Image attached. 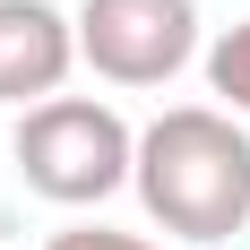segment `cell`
<instances>
[{
    "instance_id": "obj_1",
    "label": "cell",
    "mask_w": 250,
    "mask_h": 250,
    "mask_svg": "<svg viewBox=\"0 0 250 250\" xmlns=\"http://www.w3.org/2000/svg\"><path fill=\"white\" fill-rule=\"evenodd\" d=\"M138 207L173 242H233L250 225V121L225 104H164L138 129Z\"/></svg>"
},
{
    "instance_id": "obj_2",
    "label": "cell",
    "mask_w": 250,
    "mask_h": 250,
    "mask_svg": "<svg viewBox=\"0 0 250 250\" xmlns=\"http://www.w3.org/2000/svg\"><path fill=\"white\" fill-rule=\"evenodd\" d=\"M9 155H18V181L43 207H104L138 173V129L104 95H52L35 112H18Z\"/></svg>"
},
{
    "instance_id": "obj_3",
    "label": "cell",
    "mask_w": 250,
    "mask_h": 250,
    "mask_svg": "<svg viewBox=\"0 0 250 250\" xmlns=\"http://www.w3.org/2000/svg\"><path fill=\"white\" fill-rule=\"evenodd\" d=\"M199 52V0H78V69H95L104 86H173Z\"/></svg>"
},
{
    "instance_id": "obj_4",
    "label": "cell",
    "mask_w": 250,
    "mask_h": 250,
    "mask_svg": "<svg viewBox=\"0 0 250 250\" xmlns=\"http://www.w3.org/2000/svg\"><path fill=\"white\" fill-rule=\"evenodd\" d=\"M78 69V18L52 0H0V104L35 112Z\"/></svg>"
},
{
    "instance_id": "obj_5",
    "label": "cell",
    "mask_w": 250,
    "mask_h": 250,
    "mask_svg": "<svg viewBox=\"0 0 250 250\" xmlns=\"http://www.w3.org/2000/svg\"><path fill=\"white\" fill-rule=\"evenodd\" d=\"M199 69H207V95L225 104L233 121H250V18H242V26H225V35L199 52Z\"/></svg>"
},
{
    "instance_id": "obj_6",
    "label": "cell",
    "mask_w": 250,
    "mask_h": 250,
    "mask_svg": "<svg viewBox=\"0 0 250 250\" xmlns=\"http://www.w3.org/2000/svg\"><path fill=\"white\" fill-rule=\"evenodd\" d=\"M43 250H164V242H147V233H121V225H61Z\"/></svg>"
}]
</instances>
